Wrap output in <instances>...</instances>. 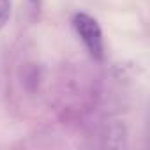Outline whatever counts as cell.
<instances>
[{"instance_id":"obj_2","label":"cell","mask_w":150,"mask_h":150,"mask_svg":"<svg viewBox=\"0 0 150 150\" xmlns=\"http://www.w3.org/2000/svg\"><path fill=\"white\" fill-rule=\"evenodd\" d=\"M11 0H0V28L6 27V23L9 21L11 18Z\"/></svg>"},{"instance_id":"obj_1","label":"cell","mask_w":150,"mask_h":150,"mask_svg":"<svg viewBox=\"0 0 150 150\" xmlns=\"http://www.w3.org/2000/svg\"><path fill=\"white\" fill-rule=\"evenodd\" d=\"M72 25L76 28L78 35L81 37V41L85 42L90 57L96 60H101L104 55V46H103V30L97 20L87 13H78L72 18Z\"/></svg>"}]
</instances>
